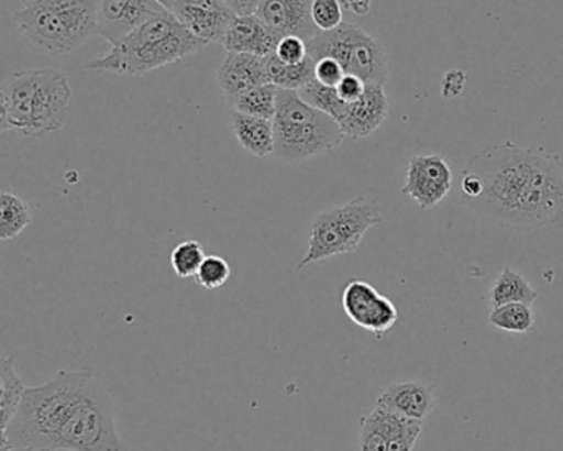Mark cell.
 Listing matches in <instances>:
<instances>
[{"instance_id":"obj_1","label":"cell","mask_w":563,"mask_h":451,"mask_svg":"<svg viewBox=\"0 0 563 451\" xmlns=\"http://www.w3.org/2000/svg\"><path fill=\"white\" fill-rule=\"evenodd\" d=\"M126 451L110 392L90 367L65 369L29 387L0 451Z\"/></svg>"},{"instance_id":"obj_2","label":"cell","mask_w":563,"mask_h":451,"mask_svg":"<svg viewBox=\"0 0 563 451\" xmlns=\"http://www.w3.org/2000/svg\"><path fill=\"white\" fill-rule=\"evenodd\" d=\"M461 194L467 209L500 226L542 229L563 212V163L545 147L497 144L470 161Z\"/></svg>"},{"instance_id":"obj_3","label":"cell","mask_w":563,"mask_h":451,"mask_svg":"<svg viewBox=\"0 0 563 451\" xmlns=\"http://www.w3.org/2000/svg\"><path fill=\"white\" fill-rule=\"evenodd\" d=\"M70 103V84L60 72H15L0 88V131L27 138L57 133Z\"/></svg>"},{"instance_id":"obj_4","label":"cell","mask_w":563,"mask_h":451,"mask_svg":"<svg viewBox=\"0 0 563 451\" xmlns=\"http://www.w3.org/2000/svg\"><path fill=\"white\" fill-rule=\"evenodd\" d=\"M207 45L190 34L173 12L163 11L123 41L111 45L110 54L85 62L84 70L144 77L197 54Z\"/></svg>"},{"instance_id":"obj_5","label":"cell","mask_w":563,"mask_h":451,"mask_svg":"<svg viewBox=\"0 0 563 451\" xmlns=\"http://www.w3.org/2000/svg\"><path fill=\"white\" fill-rule=\"evenodd\" d=\"M22 41L35 54H74L98 35V0H35L14 14Z\"/></svg>"},{"instance_id":"obj_6","label":"cell","mask_w":563,"mask_h":451,"mask_svg":"<svg viewBox=\"0 0 563 451\" xmlns=\"http://www.w3.org/2000/svg\"><path fill=\"white\" fill-rule=\"evenodd\" d=\"M275 154L285 163H301L344 143L341 124L306 103L298 91L279 90L275 120Z\"/></svg>"},{"instance_id":"obj_7","label":"cell","mask_w":563,"mask_h":451,"mask_svg":"<svg viewBox=\"0 0 563 451\" xmlns=\"http://www.w3.org/2000/svg\"><path fill=\"white\" fill-rule=\"evenodd\" d=\"M380 222L382 213L377 204L364 196L318 213L309 229L308 252L296 270L332 256L354 253L365 233Z\"/></svg>"},{"instance_id":"obj_8","label":"cell","mask_w":563,"mask_h":451,"mask_svg":"<svg viewBox=\"0 0 563 451\" xmlns=\"http://www.w3.org/2000/svg\"><path fill=\"white\" fill-rule=\"evenodd\" d=\"M306 44L312 61L332 58L344 68L345 75H354L365 84L387 85L390 77L387 51L358 25L344 22L334 31L319 32Z\"/></svg>"},{"instance_id":"obj_9","label":"cell","mask_w":563,"mask_h":451,"mask_svg":"<svg viewBox=\"0 0 563 451\" xmlns=\"http://www.w3.org/2000/svg\"><path fill=\"white\" fill-rule=\"evenodd\" d=\"M341 301L355 326L378 338L397 324V306L364 279L352 278L342 292Z\"/></svg>"},{"instance_id":"obj_10","label":"cell","mask_w":563,"mask_h":451,"mask_svg":"<svg viewBox=\"0 0 563 451\" xmlns=\"http://www.w3.org/2000/svg\"><path fill=\"white\" fill-rule=\"evenodd\" d=\"M451 186L453 174L446 160L440 154H420L408 161L401 194L428 210L450 194Z\"/></svg>"},{"instance_id":"obj_11","label":"cell","mask_w":563,"mask_h":451,"mask_svg":"<svg viewBox=\"0 0 563 451\" xmlns=\"http://www.w3.org/2000/svg\"><path fill=\"white\" fill-rule=\"evenodd\" d=\"M163 11L156 0H98V35L118 44Z\"/></svg>"},{"instance_id":"obj_12","label":"cell","mask_w":563,"mask_h":451,"mask_svg":"<svg viewBox=\"0 0 563 451\" xmlns=\"http://www.w3.org/2000/svg\"><path fill=\"white\" fill-rule=\"evenodd\" d=\"M170 12L190 34L207 44H222L235 18L220 0H177Z\"/></svg>"},{"instance_id":"obj_13","label":"cell","mask_w":563,"mask_h":451,"mask_svg":"<svg viewBox=\"0 0 563 451\" xmlns=\"http://www.w3.org/2000/svg\"><path fill=\"white\" fill-rule=\"evenodd\" d=\"M312 0H262L256 15L278 35L306 42L319 34L311 14Z\"/></svg>"},{"instance_id":"obj_14","label":"cell","mask_w":563,"mask_h":451,"mask_svg":"<svg viewBox=\"0 0 563 451\" xmlns=\"http://www.w3.org/2000/svg\"><path fill=\"white\" fill-rule=\"evenodd\" d=\"M217 81L222 88L227 107L230 108L246 91L269 84L266 58L250 54H229L217 68Z\"/></svg>"},{"instance_id":"obj_15","label":"cell","mask_w":563,"mask_h":451,"mask_svg":"<svg viewBox=\"0 0 563 451\" xmlns=\"http://www.w3.org/2000/svg\"><path fill=\"white\" fill-rule=\"evenodd\" d=\"M390 105H388L385 87L367 84L364 95L354 103L347 105L344 117L341 118L342 131L352 140L371 136L387 121Z\"/></svg>"},{"instance_id":"obj_16","label":"cell","mask_w":563,"mask_h":451,"mask_svg":"<svg viewBox=\"0 0 563 451\" xmlns=\"http://www.w3.org/2000/svg\"><path fill=\"white\" fill-rule=\"evenodd\" d=\"M282 38L256 14L235 15L227 29L222 45L229 54H250L269 57L275 54Z\"/></svg>"},{"instance_id":"obj_17","label":"cell","mask_w":563,"mask_h":451,"mask_svg":"<svg viewBox=\"0 0 563 451\" xmlns=\"http://www.w3.org/2000/svg\"><path fill=\"white\" fill-rule=\"evenodd\" d=\"M375 405L404 415V417L423 420L434 407V385L423 382H398L388 385Z\"/></svg>"},{"instance_id":"obj_18","label":"cell","mask_w":563,"mask_h":451,"mask_svg":"<svg viewBox=\"0 0 563 451\" xmlns=\"http://www.w3.org/2000/svg\"><path fill=\"white\" fill-rule=\"evenodd\" d=\"M230 123L243 150L256 157H268L275 154V127L272 120L230 111Z\"/></svg>"},{"instance_id":"obj_19","label":"cell","mask_w":563,"mask_h":451,"mask_svg":"<svg viewBox=\"0 0 563 451\" xmlns=\"http://www.w3.org/2000/svg\"><path fill=\"white\" fill-rule=\"evenodd\" d=\"M27 388L15 371L14 355H2L0 359V433L8 430Z\"/></svg>"},{"instance_id":"obj_20","label":"cell","mask_w":563,"mask_h":451,"mask_svg":"<svg viewBox=\"0 0 563 451\" xmlns=\"http://www.w3.org/2000/svg\"><path fill=\"white\" fill-rule=\"evenodd\" d=\"M539 298V293L530 286V283L523 278L516 270L506 268L494 279L493 288L489 292L490 308L509 305V302H523L532 305Z\"/></svg>"},{"instance_id":"obj_21","label":"cell","mask_w":563,"mask_h":451,"mask_svg":"<svg viewBox=\"0 0 563 451\" xmlns=\"http://www.w3.org/2000/svg\"><path fill=\"white\" fill-rule=\"evenodd\" d=\"M268 67L269 84L278 87L279 90L299 91L306 85L314 80L316 62L311 57L306 58L301 64H283L275 54L266 57Z\"/></svg>"},{"instance_id":"obj_22","label":"cell","mask_w":563,"mask_h":451,"mask_svg":"<svg viewBox=\"0 0 563 451\" xmlns=\"http://www.w3.org/2000/svg\"><path fill=\"white\" fill-rule=\"evenodd\" d=\"M31 223V206L14 194L2 193L0 196V239H18Z\"/></svg>"},{"instance_id":"obj_23","label":"cell","mask_w":563,"mask_h":451,"mask_svg":"<svg viewBox=\"0 0 563 451\" xmlns=\"http://www.w3.org/2000/svg\"><path fill=\"white\" fill-rule=\"evenodd\" d=\"M279 88L273 84L253 88L242 97L233 101L230 111L249 114V117L263 118V120H275L278 110Z\"/></svg>"},{"instance_id":"obj_24","label":"cell","mask_w":563,"mask_h":451,"mask_svg":"<svg viewBox=\"0 0 563 451\" xmlns=\"http://www.w3.org/2000/svg\"><path fill=\"white\" fill-rule=\"evenodd\" d=\"M489 324L500 331L523 334V332L532 331L533 324H536V315L530 305L509 302V305L499 306L490 311Z\"/></svg>"},{"instance_id":"obj_25","label":"cell","mask_w":563,"mask_h":451,"mask_svg":"<svg viewBox=\"0 0 563 451\" xmlns=\"http://www.w3.org/2000/svg\"><path fill=\"white\" fill-rule=\"evenodd\" d=\"M298 94L306 103L334 118L338 123L341 121V118L344 117L345 110H347L349 103H345V101L339 97L338 88L325 87V85L319 84L316 78L311 84L301 88Z\"/></svg>"},{"instance_id":"obj_26","label":"cell","mask_w":563,"mask_h":451,"mask_svg":"<svg viewBox=\"0 0 563 451\" xmlns=\"http://www.w3.org/2000/svg\"><path fill=\"white\" fill-rule=\"evenodd\" d=\"M206 256L203 246L197 240H186L170 253V266L179 278H190L197 275Z\"/></svg>"},{"instance_id":"obj_27","label":"cell","mask_w":563,"mask_h":451,"mask_svg":"<svg viewBox=\"0 0 563 451\" xmlns=\"http://www.w3.org/2000/svg\"><path fill=\"white\" fill-rule=\"evenodd\" d=\"M232 275L229 262L219 255H207L196 275V282L207 289L222 288Z\"/></svg>"},{"instance_id":"obj_28","label":"cell","mask_w":563,"mask_h":451,"mask_svg":"<svg viewBox=\"0 0 563 451\" xmlns=\"http://www.w3.org/2000/svg\"><path fill=\"white\" fill-rule=\"evenodd\" d=\"M311 14L319 32H331L344 24L339 0H312Z\"/></svg>"},{"instance_id":"obj_29","label":"cell","mask_w":563,"mask_h":451,"mask_svg":"<svg viewBox=\"0 0 563 451\" xmlns=\"http://www.w3.org/2000/svg\"><path fill=\"white\" fill-rule=\"evenodd\" d=\"M390 440L387 433L382 430L380 425L375 421L371 414L365 415L361 420V437H358V451H388Z\"/></svg>"},{"instance_id":"obj_30","label":"cell","mask_w":563,"mask_h":451,"mask_svg":"<svg viewBox=\"0 0 563 451\" xmlns=\"http://www.w3.org/2000/svg\"><path fill=\"white\" fill-rule=\"evenodd\" d=\"M283 64H301L309 57L308 44L305 38L283 37L275 52Z\"/></svg>"},{"instance_id":"obj_31","label":"cell","mask_w":563,"mask_h":451,"mask_svg":"<svg viewBox=\"0 0 563 451\" xmlns=\"http://www.w3.org/2000/svg\"><path fill=\"white\" fill-rule=\"evenodd\" d=\"M314 75L319 84L335 88L341 84L342 78L345 77V72L332 58H321V61H316Z\"/></svg>"},{"instance_id":"obj_32","label":"cell","mask_w":563,"mask_h":451,"mask_svg":"<svg viewBox=\"0 0 563 451\" xmlns=\"http://www.w3.org/2000/svg\"><path fill=\"white\" fill-rule=\"evenodd\" d=\"M467 85V77L463 70H450L441 81V95L446 100H454V98L463 95L464 88Z\"/></svg>"},{"instance_id":"obj_33","label":"cell","mask_w":563,"mask_h":451,"mask_svg":"<svg viewBox=\"0 0 563 451\" xmlns=\"http://www.w3.org/2000/svg\"><path fill=\"white\" fill-rule=\"evenodd\" d=\"M365 87H367V84L361 80V78L354 77V75H345L341 84L335 88H338L339 97H341L345 103H354V101H357L358 98L364 95Z\"/></svg>"},{"instance_id":"obj_34","label":"cell","mask_w":563,"mask_h":451,"mask_svg":"<svg viewBox=\"0 0 563 451\" xmlns=\"http://www.w3.org/2000/svg\"><path fill=\"white\" fill-rule=\"evenodd\" d=\"M235 15H252L258 11L262 0H220Z\"/></svg>"},{"instance_id":"obj_35","label":"cell","mask_w":563,"mask_h":451,"mask_svg":"<svg viewBox=\"0 0 563 451\" xmlns=\"http://www.w3.org/2000/svg\"><path fill=\"white\" fill-rule=\"evenodd\" d=\"M344 11L355 15H367L371 11L372 0H339Z\"/></svg>"},{"instance_id":"obj_36","label":"cell","mask_w":563,"mask_h":451,"mask_svg":"<svg viewBox=\"0 0 563 451\" xmlns=\"http://www.w3.org/2000/svg\"><path fill=\"white\" fill-rule=\"evenodd\" d=\"M157 4L163 6L166 11H173L174 6H176L177 0H156Z\"/></svg>"},{"instance_id":"obj_37","label":"cell","mask_w":563,"mask_h":451,"mask_svg":"<svg viewBox=\"0 0 563 451\" xmlns=\"http://www.w3.org/2000/svg\"><path fill=\"white\" fill-rule=\"evenodd\" d=\"M22 4L29 6L32 4V2H35V0H21Z\"/></svg>"},{"instance_id":"obj_38","label":"cell","mask_w":563,"mask_h":451,"mask_svg":"<svg viewBox=\"0 0 563 451\" xmlns=\"http://www.w3.org/2000/svg\"><path fill=\"white\" fill-rule=\"evenodd\" d=\"M128 451V450H126Z\"/></svg>"}]
</instances>
